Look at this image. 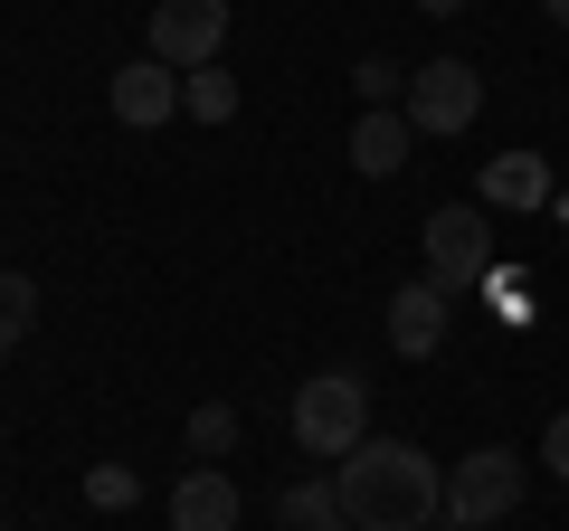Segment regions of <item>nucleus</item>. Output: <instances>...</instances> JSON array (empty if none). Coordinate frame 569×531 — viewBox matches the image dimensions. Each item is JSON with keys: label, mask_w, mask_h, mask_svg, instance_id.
<instances>
[{"label": "nucleus", "mask_w": 569, "mask_h": 531, "mask_svg": "<svg viewBox=\"0 0 569 531\" xmlns=\"http://www.w3.org/2000/svg\"><path fill=\"white\" fill-rule=\"evenodd\" d=\"M332 493H342V522H361V531L447 522V474H437L427 447H408V437H361V447L332 465Z\"/></svg>", "instance_id": "nucleus-1"}, {"label": "nucleus", "mask_w": 569, "mask_h": 531, "mask_svg": "<svg viewBox=\"0 0 569 531\" xmlns=\"http://www.w3.org/2000/svg\"><path fill=\"white\" fill-rule=\"evenodd\" d=\"M228 447H238V409H219V399L190 409V455H228Z\"/></svg>", "instance_id": "nucleus-17"}, {"label": "nucleus", "mask_w": 569, "mask_h": 531, "mask_svg": "<svg viewBox=\"0 0 569 531\" xmlns=\"http://www.w3.org/2000/svg\"><path fill=\"white\" fill-rule=\"evenodd\" d=\"M114 123H133V133H152V123H171L181 114V67H162V58H133V67H114Z\"/></svg>", "instance_id": "nucleus-7"}, {"label": "nucleus", "mask_w": 569, "mask_h": 531, "mask_svg": "<svg viewBox=\"0 0 569 531\" xmlns=\"http://www.w3.org/2000/svg\"><path fill=\"white\" fill-rule=\"evenodd\" d=\"M313 531H361V522H342V512H332V522H313Z\"/></svg>", "instance_id": "nucleus-22"}, {"label": "nucleus", "mask_w": 569, "mask_h": 531, "mask_svg": "<svg viewBox=\"0 0 569 531\" xmlns=\"http://www.w3.org/2000/svg\"><path fill=\"white\" fill-rule=\"evenodd\" d=\"M541 455H550V474H560V484H569V409L550 418V437H541Z\"/></svg>", "instance_id": "nucleus-18"}, {"label": "nucleus", "mask_w": 569, "mask_h": 531, "mask_svg": "<svg viewBox=\"0 0 569 531\" xmlns=\"http://www.w3.org/2000/svg\"><path fill=\"white\" fill-rule=\"evenodd\" d=\"M418 247H427V285H437V294H475L493 275V228L475 219L466 200L437 209V219L418 228Z\"/></svg>", "instance_id": "nucleus-4"}, {"label": "nucleus", "mask_w": 569, "mask_h": 531, "mask_svg": "<svg viewBox=\"0 0 569 531\" xmlns=\"http://www.w3.org/2000/svg\"><path fill=\"white\" fill-rule=\"evenodd\" d=\"M276 512H284V531H313V522L342 512V493H332V474H295V484L276 493Z\"/></svg>", "instance_id": "nucleus-12"}, {"label": "nucleus", "mask_w": 569, "mask_h": 531, "mask_svg": "<svg viewBox=\"0 0 569 531\" xmlns=\"http://www.w3.org/2000/svg\"><path fill=\"white\" fill-rule=\"evenodd\" d=\"M408 143H418L408 104H361V123H351V171H361V181H399Z\"/></svg>", "instance_id": "nucleus-8"}, {"label": "nucleus", "mask_w": 569, "mask_h": 531, "mask_svg": "<svg viewBox=\"0 0 569 531\" xmlns=\"http://www.w3.org/2000/svg\"><path fill=\"white\" fill-rule=\"evenodd\" d=\"M522 493H531V474H522V455H512V447L456 455V474H447V531L503 522V512H522Z\"/></svg>", "instance_id": "nucleus-3"}, {"label": "nucleus", "mask_w": 569, "mask_h": 531, "mask_svg": "<svg viewBox=\"0 0 569 531\" xmlns=\"http://www.w3.org/2000/svg\"><path fill=\"white\" fill-rule=\"evenodd\" d=\"M408 77H418V67H399V58H361V67H351L361 104H408Z\"/></svg>", "instance_id": "nucleus-16"}, {"label": "nucleus", "mask_w": 569, "mask_h": 531, "mask_svg": "<svg viewBox=\"0 0 569 531\" xmlns=\"http://www.w3.org/2000/svg\"><path fill=\"white\" fill-rule=\"evenodd\" d=\"M541 10H550V29H569V0H541Z\"/></svg>", "instance_id": "nucleus-20"}, {"label": "nucleus", "mask_w": 569, "mask_h": 531, "mask_svg": "<svg viewBox=\"0 0 569 531\" xmlns=\"http://www.w3.org/2000/svg\"><path fill=\"white\" fill-rule=\"evenodd\" d=\"M418 10L427 20H456V10H475V0H418Z\"/></svg>", "instance_id": "nucleus-19"}, {"label": "nucleus", "mask_w": 569, "mask_h": 531, "mask_svg": "<svg viewBox=\"0 0 569 531\" xmlns=\"http://www.w3.org/2000/svg\"><path fill=\"white\" fill-rule=\"evenodd\" d=\"M181 114L228 123V114H238V77H228V67H190V77H181Z\"/></svg>", "instance_id": "nucleus-13"}, {"label": "nucleus", "mask_w": 569, "mask_h": 531, "mask_svg": "<svg viewBox=\"0 0 569 531\" xmlns=\"http://www.w3.org/2000/svg\"><path fill=\"white\" fill-rule=\"evenodd\" d=\"M284 418H295V447L305 455H351L370 437V380L361 370H313Z\"/></svg>", "instance_id": "nucleus-2"}, {"label": "nucleus", "mask_w": 569, "mask_h": 531, "mask_svg": "<svg viewBox=\"0 0 569 531\" xmlns=\"http://www.w3.org/2000/svg\"><path fill=\"white\" fill-rule=\"evenodd\" d=\"M475 114H485L475 58H427L418 77H408V123H418V133H475Z\"/></svg>", "instance_id": "nucleus-5"}, {"label": "nucleus", "mask_w": 569, "mask_h": 531, "mask_svg": "<svg viewBox=\"0 0 569 531\" xmlns=\"http://www.w3.org/2000/svg\"><path fill=\"white\" fill-rule=\"evenodd\" d=\"M171 531H238V484L219 465H190L171 484Z\"/></svg>", "instance_id": "nucleus-10"}, {"label": "nucleus", "mask_w": 569, "mask_h": 531, "mask_svg": "<svg viewBox=\"0 0 569 531\" xmlns=\"http://www.w3.org/2000/svg\"><path fill=\"white\" fill-rule=\"evenodd\" d=\"M389 351H399V361H437V351H447V294L427 285V275L389 294Z\"/></svg>", "instance_id": "nucleus-9"}, {"label": "nucleus", "mask_w": 569, "mask_h": 531, "mask_svg": "<svg viewBox=\"0 0 569 531\" xmlns=\"http://www.w3.org/2000/svg\"><path fill=\"white\" fill-rule=\"evenodd\" d=\"M475 200L485 209H550V152H493Z\"/></svg>", "instance_id": "nucleus-11"}, {"label": "nucleus", "mask_w": 569, "mask_h": 531, "mask_svg": "<svg viewBox=\"0 0 569 531\" xmlns=\"http://www.w3.org/2000/svg\"><path fill=\"white\" fill-rule=\"evenodd\" d=\"M86 503H96V512H133L142 503V474L123 465V455H104V465H86Z\"/></svg>", "instance_id": "nucleus-15"}, {"label": "nucleus", "mask_w": 569, "mask_h": 531, "mask_svg": "<svg viewBox=\"0 0 569 531\" xmlns=\"http://www.w3.org/2000/svg\"><path fill=\"white\" fill-rule=\"evenodd\" d=\"M29 323H39V285H29L20 266H10V275H0V361L29 342Z\"/></svg>", "instance_id": "nucleus-14"}, {"label": "nucleus", "mask_w": 569, "mask_h": 531, "mask_svg": "<svg viewBox=\"0 0 569 531\" xmlns=\"http://www.w3.org/2000/svg\"><path fill=\"white\" fill-rule=\"evenodd\" d=\"M228 48V0H152V58L162 67H219Z\"/></svg>", "instance_id": "nucleus-6"}, {"label": "nucleus", "mask_w": 569, "mask_h": 531, "mask_svg": "<svg viewBox=\"0 0 569 531\" xmlns=\"http://www.w3.org/2000/svg\"><path fill=\"white\" fill-rule=\"evenodd\" d=\"M550 219H560V228H569V190H550Z\"/></svg>", "instance_id": "nucleus-21"}]
</instances>
